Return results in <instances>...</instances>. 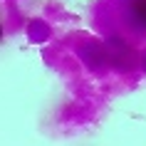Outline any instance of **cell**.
<instances>
[{
	"instance_id": "obj_1",
	"label": "cell",
	"mask_w": 146,
	"mask_h": 146,
	"mask_svg": "<svg viewBox=\"0 0 146 146\" xmlns=\"http://www.w3.org/2000/svg\"><path fill=\"white\" fill-rule=\"evenodd\" d=\"M27 32H30V40L32 42H42V40L50 35V30H47L45 25L40 23V20H35V23H30V27H27Z\"/></svg>"
},
{
	"instance_id": "obj_2",
	"label": "cell",
	"mask_w": 146,
	"mask_h": 146,
	"mask_svg": "<svg viewBox=\"0 0 146 146\" xmlns=\"http://www.w3.org/2000/svg\"><path fill=\"white\" fill-rule=\"evenodd\" d=\"M131 15L141 25H146V0H131Z\"/></svg>"
},
{
	"instance_id": "obj_3",
	"label": "cell",
	"mask_w": 146,
	"mask_h": 146,
	"mask_svg": "<svg viewBox=\"0 0 146 146\" xmlns=\"http://www.w3.org/2000/svg\"><path fill=\"white\" fill-rule=\"evenodd\" d=\"M0 37H3V30H0Z\"/></svg>"
}]
</instances>
